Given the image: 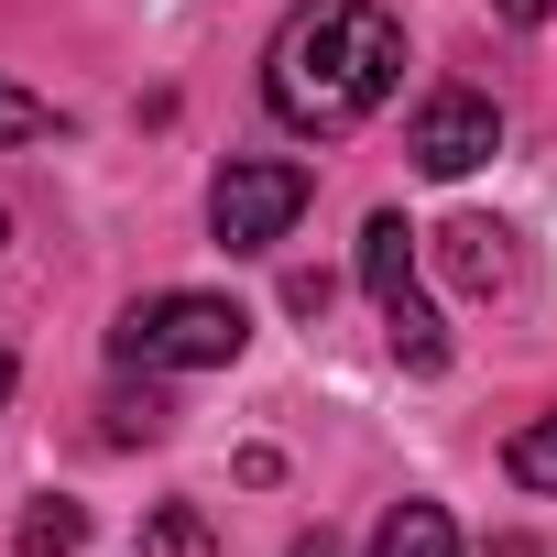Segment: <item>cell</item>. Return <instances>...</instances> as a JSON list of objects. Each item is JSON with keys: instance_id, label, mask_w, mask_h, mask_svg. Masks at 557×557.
I'll use <instances>...</instances> for the list:
<instances>
[{"instance_id": "cell-1", "label": "cell", "mask_w": 557, "mask_h": 557, "mask_svg": "<svg viewBox=\"0 0 557 557\" xmlns=\"http://www.w3.org/2000/svg\"><path fill=\"white\" fill-rule=\"evenodd\" d=\"M394 77H405V23L383 12V0H307V12L273 34V55H262L273 121L318 132V143L361 132L394 99Z\"/></svg>"}, {"instance_id": "cell-2", "label": "cell", "mask_w": 557, "mask_h": 557, "mask_svg": "<svg viewBox=\"0 0 557 557\" xmlns=\"http://www.w3.org/2000/svg\"><path fill=\"white\" fill-rule=\"evenodd\" d=\"M240 339H251V318H240L230 296H197V285L143 296V307L110 329L121 372H230V361H240Z\"/></svg>"}, {"instance_id": "cell-3", "label": "cell", "mask_w": 557, "mask_h": 557, "mask_svg": "<svg viewBox=\"0 0 557 557\" xmlns=\"http://www.w3.org/2000/svg\"><path fill=\"white\" fill-rule=\"evenodd\" d=\"M307 219V164H285V153H240L219 186H208V230H219V251H273Z\"/></svg>"}, {"instance_id": "cell-4", "label": "cell", "mask_w": 557, "mask_h": 557, "mask_svg": "<svg viewBox=\"0 0 557 557\" xmlns=\"http://www.w3.org/2000/svg\"><path fill=\"white\" fill-rule=\"evenodd\" d=\"M405 153H416L426 175H470V164H492V153H503V110H492L481 88H437V99L416 110Z\"/></svg>"}, {"instance_id": "cell-5", "label": "cell", "mask_w": 557, "mask_h": 557, "mask_svg": "<svg viewBox=\"0 0 557 557\" xmlns=\"http://www.w3.org/2000/svg\"><path fill=\"white\" fill-rule=\"evenodd\" d=\"M437 262H448L459 296H503V285H513V230H503V219H448V230H437Z\"/></svg>"}, {"instance_id": "cell-6", "label": "cell", "mask_w": 557, "mask_h": 557, "mask_svg": "<svg viewBox=\"0 0 557 557\" xmlns=\"http://www.w3.org/2000/svg\"><path fill=\"white\" fill-rule=\"evenodd\" d=\"M361 285H372V307H394V296H416V230L383 208L372 230H361Z\"/></svg>"}, {"instance_id": "cell-7", "label": "cell", "mask_w": 557, "mask_h": 557, "mask_svg": "<svg viewBox=\"0 0 557 557\" xmlns=\"http://www.w3.org/2000/svg\"><path fill=\"white\" fill-rule=\"evenodd\" d=\"M372 557H459V524H448L437 503H394V513L372 524Z\"/></svg>"}, {"instance_id": "cell-8", "label": "cell", "mask_w": 557, "mask_h": 557, "mask_svg": "<svg viewBox=\"0 0 557 557\" xmlns=\"http://www.w3.org/2000/svg\"><path fill=\"white\" fill-rule=\"evenodd\" d=\"M383 329H394V361H405V372H448V329H437V307H426V296H394V307H383Z\"/></svg>"}, {"instance_id": "cell-9", "label": "cell", "mask_w": 557, "mask_h": 557, "mask_svg": "<svg viewBox=\"0 0 557 557\" xmlns=\"http://www.w3.org/2000/svg\"><path fill=\"white\" fill-rule=\"evenodd\" d=\"M99 426H110V448H153V437L175 426V405L143 383V394H110V405H99Z\"/></svg>"}, {"instance_id": "cell-10", "label": "cell", "mask_w": 557, "mask_h": 557, "mask_svg": "<svg viewBox=\"0 0 557 557\" xmlns=\"http://www.w3.org/2000/svg\"><path fill=\"white\" fill-rule=\"evenodd\" d=\"M12 546H23V557H77V546H88V513L55 492V503H34V513H23V535H12Z\"/></svg>"}, {"instance_id": "cell-11", "label": "cell", "mask_w": 557, "mask_h": 557, "mask_svg": "<svg viewBox=\"0 0 557 557\" xmlns=\"http://www.w3.org/2000/svg\"><path fill=\"white\" fill-rule=\"evenodd\" d=\"M143 557H219V535H208L197 503H164V513L143 524Z\"/></svg>"}, {"instance_id": "cell-12", "label": "cell", "mask_w": 557, "mask_h": 557, "mask_svg": "<svg viewBox=\"0 0 557 557\" xmlns=\"http://www.w3.org/2000/svg\"><path fill=\"white\" fill-rule=\"evenodd\" d=\"M503 470H513L524 492H557V416H535V426L503 448Z\"/></svg>"}, {"instance_id": "cell-13", "label": "cell", "mask_w": 557, "mask_h": 557, "mask_svg": "<svg viewBox=\"0 0 557 557\" xmlns=\"http://www.w3.org/2000/svg\"><path fill=\"white\" fill-rule=\"evenodd\" d=\"M45 132H55V99H34V88L0 77V153H12V143H45Z\"/></svg>"}, {"instance_id": "cell-14", "label": "cell", "mask_w": 557, "mask_h": 557, "mask_svg": "<svg viewBox=\"0 0 557 557\" xmlns=\"http://www.w3.org/2000/svg\"><path fill=\"white\" fill-rule=\"evenodd\" d=\"M503 23H546V0H503Z\"/></svg>"}, {"instance_id": "cell-15", "label": "cell", "mask_w": 557, "mask_h": 557, "mask_svg": "<svg viewBox=\"0 0 557 557\" xmlns=\"http://www.w3.org/2000/svg\"><path fill=\"white\" fill-rule=\"evenodd\" d=\"M0 405H12V350H0Z\"/></svg>"}, {"instance_id": "cell-16", "label": "cell", "mask_w": 557, "mask_h": 557, "mask_svg": "<svg viewBox=\"0 0 557 557\" xmlns=\"http://www.w3.org/2000/svg\"><path fill=\"white\" fill-rule=\"evenodd\" d=\"M0 240H12V219H0Z\"/></svg>"}, {"instance_id": "cell-17", "label": "cell", "mask_w": 557, "mask_h": 557, "mask_svg": "<svg viewBox=\"0 0 557 557\" xmlns=\"http://www.w3.org/2000/svg\"><path fill=\"white\" fill-rule=\"evenodd\" d=\"M307 557H329V546H307Z\"/></svg>"}]
</instances>
